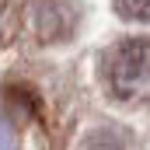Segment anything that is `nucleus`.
Segmentation results:
<instances>
[{
	"mask_svg": "<svg viewBox=\"0 0 150 150\" xmlns=\"http://www.w3.org/2000/svg\"><path fill=\"white\" fill-rule=\"evenodd\" d=\"M108 87L122 101H143L150 91V42L143 35L126 38L108 52Z\"/></svg>",
	"mask_w": 150,
	"mask_h": 150,
	"instance_id": "1",
	"label": "nucleus"
},
{
	"mask_svg": "<svg viewBox=\"0 0 150 150\" xmlns=\"http://www.w3.org/2000/svg\"><path fill=\"white\" fill-rule=\"evenodd\" d=\"M115 11L122 14V18H136V21H147L150 14V0H115Z\"/></svg>",
	"mask_w": 150,
	"mask_h": 150,
	"instance_id": "2",
	"label": "nucleus"
}]
</instances>
